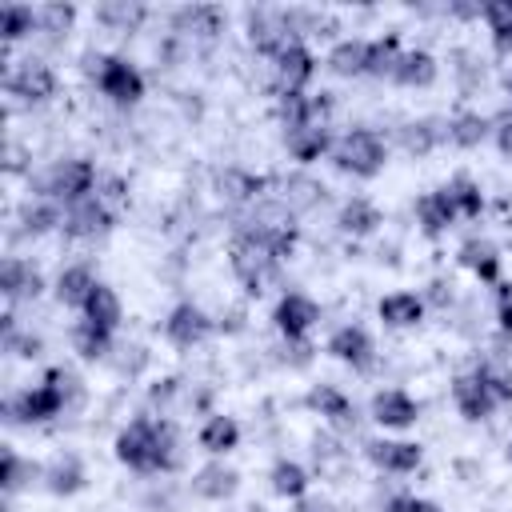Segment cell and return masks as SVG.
<instances>
[{
	"instance_id": "ab89813d",
	"label": "cell",
	"mask_w": 512,
	"mask_h": 512,
	"mask_svg": "<svg viewBox=\"0 0 512 512\" xmlns=\"http://www.w3.org/2000/svg\"><path fill=\"white\" fill-rule=\"evenodd\" d=\"M308 468L300 464V460H288V456H280L272 468H268V484H272V492L276 496H284V500H300L304 492H308Z\"/></svg>"
},
{
	"instance_id": "f1b7e54d",
	"label": "cell",
	"mask_w": 512,
	"mask_h": 512,
	"mask_svg": "<svg viewBox=\"0 0 512 512\" xmlns=\"http://www.w3.org/2000/svg\"><path fill=\"white\" fill-rule=\"evenodd\" d=\"M240 488V472L236 468H228L224 460H208L204 468H196L192 472V492L200 496V500H228L232 492Z\"/></svg>"
},
{
	"instance_id": "ac0fdd59",
	"label": "cell",
	"mask_w": 512,
	"mask_h": 512,
	"mask_svg": "<svg viewBox=\"0 0 512 512\" xmlns=\"http://www.w3.org/2000/svg\"><path fill=\"white\" fill-rule=\"evenodd\" d=\"M212 188H216V196H224V200H232V204H260V200L268 196L272 180L260 176V172H248V168H240V164H228V168H220V172L212 176Z\"/></svg>"
},
{
	"instance_id": "d4e9b609",
	"label": "cell",
	"mask_w": 512,
	"mask_h": 512,
	"mask_svg": "<svg viewBox=\"0 0 512 512\" xmlns=\"http://www.w3.org/2000/svg\"><path fill=\"white\" fill-rule=\"evenodd\" d=\"M440 144H448L440 116H416V120H404V124H400V148H404L408 156L420 160V156L436 152Z\"/></svg>"
},
{
	"instance_id": "8fae6325",
	"label": "cell",
	"mask_w": 512,
	"mask_h": 512,
	"mask_svg": "<svg viewBox=\"0 0 512 512\" xmlns=\"http://www.w3.org/2000/svg\"><path fill=\"white\" fill-rule=\"evenodd\" d=\"M272 324L284 340H304L320 324V304L308 292H284L272 308Z\"/></svg>"
},
{
	"instance_id": "e575fe53",
	"label": "cell",
	"mask_w": 512,
	"mask_h": 512,
	"mask_svg": "<svg viewBox=\"0 0 512 512\" xmlns=\"http://www.w3.org/2000/svg\"><path fill=\"white\" fill-rule=\"evenodd\" d=\"M52 228H64V204H56L48 196H32V200L20 204V232L44 236Z\"/></svg>"
},
{
	"instance_id": "7bdbcfd3",
	"label": "cell",
	"mask_w": 512,
	"mask_h": 512,
	"mask_svg": "<svg viewBox=\"0 0 512 512\" xmlns=\"http://www.w3.org/2000/svg\"><path fill=\"white\" fill-rule=\"evenodd\" d=\"M444 188H448L452 208H456L460 220H476V216L484 212V188H480V180H472L468 172H456Z\"/></svg>"
},
{
	"instance_id": "f546056e",
	"label": "cell",
	"mask_w": 512,
	"mask_h": 512,
	"mask_svg": "<svg viewBox=\"0 0 512 512\" xmlns=\"http://www.w3.org/2000/svg\"><path fill=\"white\" fill-rule=\"evenodd\" d=\"M324 196H328V188L316 180V176H308V172H292V176H284V184H280V204L288 208V212H312V208H320L324 204Z\"/></svg>"
},
{
	"instance_id": "cb8c5ba5",
	"label": "cell",
	"mask_w": 512,
	"mask_h": 512,
	"mask_svg": "<svg viewBox=\"0 0 512 512\" xmlns=\"http://www.w3.org/2000/svg\"><path fill=\"white\" fill-rule=\"evenodd\" d=\"M444 136L452 148H480L492 136V116H484L476 108H460L444 120Z\"/></svg>"
},
{
	"instance_id": "f6af8a7d",
	"label": "cell",
	"mask_w": 512,
	"mask_h": 512,
	"mask_svg": "<svg viewBox=\"0 0 512 512\" xmlns=\"http://www.w3.org/2000/svg\"><path fill=\"white\" fill-rule=\"evenodd\" d=\"M36 32V8L28 4H4V40L16 44Z\"/></svg>"
},
{
	"instance_id": "ee69618b",
	"label": "cell",
	"mask_w": 512,
	"mask_h": 512,
	"mask_svg": "<svg viewBox=\"0 0 512 512\" xmlns=\"http://www.w3.org/2000/svg\"><path fill=\"white\" fill-rule=\"evenodd\" d=\"M76 24V4H40L36 8V32L44 36H64L68 28Z\"/></svg>"
},
{
	"instance_id": "d6a6232c",
	"label": "cell",
	"mask_w": 512,
	"mask_h": 512,
	"mask_svg": "<svg viewBox=\"0 0 512 512\" xmlns=\"http://www.w3.org/2000/svg\"><path fill=\"white\" fill-rule=\"evenodd\" d=\"M324 68L332 76H364V68H368V40H360V36L336 40L328 48V56H324Z\"/></svg>"
},
{
	"instance_id": "277c9868",
	"label": "cell",
	"mask_w": 512,
	"mask_h": 512,
	"mask_svg": "<svg viewBox=\"0 0 512 512\" xmlns=\"http://www.w3.org/2000/svg\"><path fill=\"white\" fill-rule=\"evenodd\" d=\"M332 164L336 172L344 176H356V180H372L384 172L388 164V140L376 132V128H348L336 144H332Z\"/></svg>"
},
{
	"instance_id": "83f0119b",
	"label": "cell",
	"mask_w": 512,
	"mask_h": 512,
	"mask_svg": "<svg viewBox=\"0 0 512 512\" xmlns=\"http://www.w3.org/2000/svg\"><path fill=\"white\" fill-rule=\"evenodd\" d=\"M424 312H428L424 296H420V292H404V288L380 296V304H376V316H380L388 328H416V324L424 320Z\"/></svg>"
},
{
	"instance_id": "836d02e7",
	"label": "cell",
	"mask_w": 512,
	"mask_h": 512,
	"mask_svg": "<svg viewBox=\"0 0 512 512\" xmlns=\"http://www.w3.org/2000/svg\"><path fill=\"white\" fill-rule=\"evenodd\" d=\"M196 444H200L208 456H228V452L240 444V424H236L232 416H224V412H212V416L200 424Z\"/></svg>"
},
{
	"instance_id": "816d5d0a",
	"label": "cell",
	"mask_w": 512,
	"mask_h": 512,
	"mask_svg": "<svg viewBox=\"0 0 512 512\" xmlns=\"http://www.w3.org/2000/svg\"><path fill=\"white\" fill-rule=\"evenodd\" d=\"M292 512H336V504H332L328 496H312V492H304L300 500H292Z\"/></svg>"
},
{
	"instance_id": "9a60e30c",
	"label": "cell",
	"mask_w": 512,
	"mask_h": 512,
	"mask_svg": "<svg viewBox=\"0 0 512 512\" xmlns=\"http://www.w3.org/2000/svg\"><path fill=\"white\" fill-rule=\"evenodd\" d=\"M304 408L308 412H316L328 428H336V432H348V428H356V404H352V396L348 392H340L336 384H312L308 392H304Z\"/></svg>"
},
{
	"instance_id": "4fadbf2b",
	"label": "cell",
	"mask_w": 512,
	"mask_h": 512,
	"mask_svg": "<svg viewBox=\"0 0 512 512\" xmlns=\"http://www.w3.org/2000/svg\"><path fill=\"white\" fill-rule=\"evenodd\" d=\"M112 228H116V212H112L104 200L88 196V200L64 208V228H60V232H64L68 240H100V236H108Z\"/></svg>"
},
{
	"instance_id": "8d00e7d4",
	"label": "cell",
	"mask_w": 512,
	"mask_h": 512,
	"mask_svg": "<svg viewBox=\"0 0 512 512\" xmlns=\"http://www.w3.org/2000/svg\"><path fill=\"white\" fill-rule=\"evenodd\" d=\"M148 8L136 0H104L96 4V24H104L108 32H136L144 24Z\"/></svg>"
},
{
	"instance_id": "8992f818",
	"label": "cell",
	"mask_w": 512,
	"mask_h": 512,
	"mask_svg": "<svg viewBox=\"0 0 512 512\" xmlns=\"http://www.w3.org/2000/svg\"><path fill=\"white\" fill-rule=\"evenodd\" d=\"M252 240H260L276 260H292V252H296V240H300V228H296V212H288L276 196H264L252 212H248V220L240 224Z\"/></svg>"
},
{
	"instance_id": "9f6ffc18",
	"label": "cell",
	"mask_w": 512,
	"mask_h": 512,
	"mask_svg": "<svg viewBox=\"0 0 512 512\" xmlns=\"http://www.w3.org/2000/svg\"><path fill=\"white\" fill-rule=\"evenodd\" d=\"M504 88H508V96H512V76H508V80H504Z\"/></svg>"
},
{
	"instance_id": "7a4b0ae2",
	"label": "cell",
	"mask_w": 512,
	"mask_h": 512,
	"mask_svg": "<svg viewBox=\"0 0 512 512\" xmlns=\"http://www.w3.org/2000/svg\"><path fill=\"white\" fill-rule=\"evenodd\" d=\"M80 400H84L80 380H76L68 368L56 364V368H48L36 384H28V388H20L16 396H8L4 412H8L12 424H44V420H52V416L76 408Z\"/></svg>"
},
{
	"instance_id": "603a6c76",
	"label": "cell",
	"mask_w": 512,
	"mask_h": 512,
	"mask_svg": "<svg viewBox=\"0 0 512 512\" xmlns=\"http://www.w3.org/2000/svg\"><path fill=\"white\" fill-rule=\"evenodd\" d=\"M332 132L328 124H300V128H288L284 132V148L296 164H316L320 156H332Z\"/></svg>"
},
{
	"instance_id": "2e32d148",
	"label": "cell",
	"mask_w": 512,
	"mask_h": 512,
	"mask_svg": "<svg viewBox=\"0 0 512 512\" xmlns=\"http://www.w3.org/2000/svg\"><path fill=\"white\" fill-rule=\"evenodd\" d=\"M368 416L388 432H404V428H412L420 420V400L412 392H404V388H380L372 396V404H368Z\"/></svg>"
},
{
	"instance_id": "c3c4849f",
	"label": "cell",
	"mask_w": 512,
	"mask_h": 512,
	"mask_svg": "<svg viewBox=\"0 0 512 512\" xmlns=\"http://www.w3.org/2000/svg\"><path fill=\"white\" fill-rule=\"evenodd\" d=\"M384 512H440V504H436V500H428V496L404 492V496H392Z\"/></svg>"
},
{
	"instance_id": "f907efd6",
	"label": "cell",
	"mask_w": 512,
	"mask_h": 512,
	"mask_svg": "<svg viewBox=\"0 0 512 512\" xmlns=\"http://www.w3.org/2000/svg\"><path fill=\"white\" fill-rule=\"evenodd\" d=\"M284 352H292V356H284L292 368H304V364L312 360V352H316V348H312V344H308V336H304V340H284Z\"/></svg>"
},
{
	"instance_id": "5bb4252c",
	"label": "cell",
	"mask_w": 512,
	"mask_h": 512,
	"mask_svg": "<svg viewBox=\"0 0 512 512\" xmlns=\"http://www.w3.org/2000/svg\"><path fill=\"white\" fill-rule=\"evenodd\" d=\"M364 456L372 460V468L380 472H392V476H408L420 468L424 460V448L416 440H396V436H376V440H364Z\"/></svg>"
},
{
	"instance_id": "44dd1931",
	"label": "cell",
	"mask_w": 512,
	"mask_h": 512,
	"mask_svg": "<svg viewBox=\"0 0 512 512\" xmlns=\"http://www.w3.org/2000/svg\"><path fill=\"white\" fill-rule=\"evenodd\" d=\"M96 284H100L96 268H92L88 260H76V264H64V268H60V276H56L52 292H56V300H60L64 308L84 312V304H88V296L96 292Z\"/></svg>"
},
{
	"instance_id": "9c48e42d",
	"label": "cell",
	"mask_w": 512,
	"mask_h": 512,
	"mask_svg": "<svg viewBox=\"0 0 512 512\" xmlns=\"http://www.w3.org/2000/svg\"><path fill=\"white\" fill-rule=\"evenodd\" d=\"M452 404H456V412L464 416V420H488L496 408H500V400H496V392H492V384H488V376H484V364L480 368H472V372H460L456 380H452Z\"/></svg>"
},
{
	"instance_id": "d590c367",
	"label": "cell",
	"mask_w": 512,
	"mask_h": 512,
	"mask_svg": "<svg viewBox=\"0 0 512 512\" xmlns=\"http://www.w3.org/2000/svg\"><path fill=\"white\" fill-rule=\"evenodd\" d=\"M68 340H72V352H76L80 360H104V356L112 352V332L100 328V324H92V320H84V316L72 324Z\"/></svg>"
},
{
	"instance_id": "db71d44e",
	"label": "cell",
	"mask_w": 512,
	"mask_h": 512,
	"mask_svg": "<svg viewBox=\"0 0 512 512\" xmlns=\"http://www.w3.org/2000/svg\"><path fill=\"white\" fill-rule=\"evenodd\" d=\"M496 304H512V280H500L496 284Z\"/></svg>"
},
{
	"instance_id": "681fc988",
	"label": "cell",
	"mask_w": 512,
	"mask_h": 512,
	"mask_svg": "<svg viewBox=\"0 0 512 512\" xmlns=\"http://www.w3.org/2000/svg\"><path fill=\"white\" fill-rule=\"evenodd\" d=\"M492 136H496V148H500V156L512 164V112H500V116H492Z\"/></svg>"
},
{
	"instance_id": "f35d334b",
	"label": "cell",
	"mask_w": 512,
	"mask_h": 512,
	"mask_svg": "<svg viewBox=\"0 0 512 512\" xmlns=\"http://www.w3.org/2000/svg\"><path fill=\"white\" fill-rule=\"evenodd\" d=\"M40 480H44V488H48V492H56V496H72V492H80V488H84V480H88V476H84V464L68 452V456H56V460L44 468V476H40Z\"/></svg>"
},
{
	"instance_id": "6da1fadb",
	"label": "cell",
	"mask_w": 512,
	"mask_h": 512,
	"mask_svg": "<svg viewBox=\"0 0 512 512\" xmlns=\"http://www.w3.org/2000/svg\"><path fill=\"white\" fill-rule=\"evenodd\" d=\"M112 452L124 468L132 472H172L176 468V428L168 416H136L128 420L116 440H112Z\"/></svg>"
},
{
	"instance_id": "7c38bea8",
	"label": "cell",
	"mask_w": 512,
	"mask_h": 512,
	"mask_svg": "<svg viewBox=\"0 0 512 512\" xmlns=\"http://www.w3.org/2000/svg\"><path fill=\"white\" fill-rule=\"evenodd\" d=\"M324 352H328L332 360L348 364L352 372H372V364H376V344H372L368 328H360V324H340V328L324 340Z\"/></svg>"
},
{
	"instance_id": "7402d4cb",
	"label": "cell",
	"mask_w": 512,
	"mask_h": 512,
	"mask_svg": "<svg viewBox=\"0 0 512 512\" xmlns=\"http://www.w3.org/2000/svg\"><path fill=\"white\" fill-rule=\"evenodd\" d=\"M456 260L480 280V284H488V288H496L500 284V248L492 244V240H484V236H468L460 248H456Z\"/></svg>"
},
{
	"instance_id": "5b68a950",
	"label": "cell",
	"mask_w": 512,
	"mask_h": 512,
	"mask_svg": "<svg viewBox=\"0 0 512 512\" xmlns=\"http://www.w3.org/2000/svg\"><path fill=\"white\" fill-rule=\"evenodd\" d=\"M84 72L92 76V84L100 88V96H108L116 108H132L144 96V76L132 60L124 56H108V52H84Z\"/></svg>"
},
{
	"instance_id": "e0dca14e",
	"label": "cell",
	"mask_w": 512,
	"mask_h": 512,
	"mask_svg": "<svg viewBox=\"0 0 512 512\" xmlns=\"http://www.w3.org/2000/svg\"><path fill=\"white\" fill-rule=\"evenodd\" d=\"M272 68H276V84H280V92H304V88L312 84L320 60L312 56V48H308L304 40H292V44L272 60Z\"/></svg>"
},
{
	"instance_id": "30bf717a",
	"label": "cell",
	"mask_w": 512,
	"mask_h": 512,
	"mask_svg": "<svg viewBox=\"0 0 512 512\" xmlns=\"http://www.w3.org/2000/svg\"><path fill=\"white\" fill-rule=\"evenodd\" d=\"M212 328H216L212 316H208L200 304H192V300H180V304L164 316V340H168L172 348H180V352L204 344Z\"/></svg>"
},
{
	"instance_id": "3957f363",
	"label": "cell",
	"mask_w": 512,
	"mask_h": 512,
	"mask_svg": "<svg viewBox=\"0 0 512 512\" xmlns=\"http://www.w3.org/2000/svg\"><path fill=\"white\" fill-rule=\"evenodd\" d=\"M280 264L284 260H276L260 240H252L244 228H236L232 232V240H228V268H232V276L240 280V288L248 292V296H264L276 280H280Z\"/></svg>"
},
{
	"instance_id": "ba28073f",
	"label": "cell",
	"mask_w": 512,
	"mask_h": 512,
	"mask_svg": "<svg viewBox=\"0 0 512 512\" xmlns=\"http://www.w3.org/2000/svg\"><path fill=\"white\" fill-rule=\"evenodd\" d=\"M4 88H8V96H16V100L40 104V100H52V96H56L60 80H56V68H52L48 60H40V56H24V60H16V64L8 68Z\"/></svg>"
},
{
	"instance_id": "d6986e66",
	"label": "cell",
	"mask_w": 512,
	"mask_h": 512,
	"mask_svg": "<svg viewBox=\"0 0 512 512\" xmlns=\"http://www.w3.org/2000/svg\"><path fill=\"white\" fill-rule=\"evenodd\" d=\"M292 40H296V36H292L284 12H248V44H252L260 56L276 60Z\"/></svg>"
},
{
	"instance_id": "7dc6e473",
	"label": "cell",
	"mask_w": 512,
	"mask_h": 512,
	"mask_svg": "<svg viewBox=\"0 0 512 512\" xmlns=\"http://www.w3.org/2000/svg\"><path fill=\"white\" fill-rule=\"evenodd\" d=\"M96 200H104L116 216L128 208V200H132V188H128V180L124 176H116V172H108V176H100V184H96Z\"/></svg>"
},
{
	"instance_id": "74e56055",
	"label": "cell",
	"mask_w": 512,
	"mask_h": 512,
	"mask_svg": "<svg viewBox=\"0 0 512 512\" xmlns=\"http://www.w3.org/2000/svg\"><path fill=\"white\" fill-rule=\"evenodd\" d=\"M400 56H404V48H400V36H396V32L368 40V68H364V76H372V80H392Z\"/></svg>"
},
{
	"instance_id": "ffe728a7",
	"label": "cell",
	"mask_w": 512,
	"mask_h": 512,
	"mask_svg": "<svg viewBox=\"0 0 512 512\" xmlns=\"http://www.w3.org/2000/svg\"><path fill=\"white\" fill-rule=\"evenodd\" d=\"M412 212H416V228H420L428 240H440V236L460 220L444 184H440V188H432V192H424V196L416 200V208H412Z\"/></svg>"
},
{
	"instance_id": "60d3db41",
	"label": "cell",
	"mask_w": 512,
	"mask_h": 512,
	"mask_svg": "<svg viewBox=\"0 0 512 512\" xmlns=\"http://www.w3.org/2000/svg\"><path fill=\"white\" fill-rule=\"evenodd\" d=\"M480 20L488 24V40L500 56H512V0H488L480 4Z\"/></svg>"
},
{
	"instance_id": "f5cc1de1",
	"label": "cell",
	"mask_w": 512,
	"mask_h": 512,
	"mask_svg": "<svg viewBox=\"0 0 512 512\" xmlns=\"http://www.w3.org/2000/svg\"><path fill=\"white\" fill-rule=\"evenodd\" d=\"M496 324L504 336H512V304H496Z\"/></svg>"
},
{
	"instance_id": "b9f144b4",
	"label": "cell",
	"mask_w": 512,
	"mask_h": 512,
	"mask_svg": "<svg viewBox=\"0 0 512 512\" xmlns=\"http://www.w3.org/2000/svg\"><path fill=\"white\" fill-rule=\"evenodd\" d=\"M80 316H84V320H92V324H100V328H108V332H116V328H120V320H124V304H120L116 288L96 284V292L88 296V304H84V312H80Z\"/></svg>"
},
{
	"instance_id": "52a82bcc",
	"label": "cell",
	"mask_w": 512,
	"mask_h": 512,
	"mask_svg": "<svg viewBox=\"0 0 512 512\" xmlns=\"http://www.w3.org/2000/svg\"><path fill=\"white\" fill-rule=\"evenodd\" d=\"M96 184H100L96 164L84 160V156H68V160H56V164L44 172V180H40V196H48V200L72 208V204L96 196Z\"/></svg>"
},
{
	"instance_id": "11a10c76",
	"label": "cell",
	"mask_w": 512,
	"mask_h": 512,
	"mask_svg": "<svg viewBox=\"0 0 512 512\" xmlns=\"http://www.w3.org/2000/svg\"><path fill=\"white\" fill-rule=\"evenodd\" d=\"M504 460L512 464V436H508V444H504Z\"/></svg>"
},
{
	"instance_id": "bcb514c9",
	"label": "cell",
	"mask_w": 512,
	"mask_h": 512,
	"mask_svg": "<svg viewBox=\"0 0 512 512\" xmlns=\"http://www.w3.org/2000/svg\"><path fill=\"white\" fill-rule=\"evenodd\" d=\"M32 476H44V468L36 464H24L16 448H4V492H20Z\"/></svg>"
},
{
	"instance_id": "484cf974",
	"label": "cell",
	"mask_w": 512,
	"mask_h": 512,
	"mask_svg": "<svg viewBox=\"0 0 512 512\" xmlns=\"http://www.w3.org/2000/svg\"><path fill=\"white\" fill-rule=\"evenodd\" d=\"M380 224H384V212H380V204L368 200V196H348V200L340 204V212H336V228H340L344 236H372Z\"/></svg>"
},
{
	"instance_id": "4dcf8cb0",
	"label": "cell",
	"mask_w": 512,
	"mask_h": 512,
	"mask_svg": "<svg viewBox=\"0 0 512 512\" xmlns=\"http://www.w3.org/2000/svg\"><path fill=\"white\" fill-rule=\"evenodd\" d=\"M224 12L216 4H184L172 12V32L180 36H216L224 32Z\"/></svg>"
},
{
	"instance_id": "1f68e13d",
	"label": "cell",
	"mask_w": 512,
	"mask_h": 512,
	"mask_svg": "<svg viewBox=\"0 0 512 512\" xmlns=\"http://www.w3.org/2000/svg\"><path fill=\"white\" fill-rule=\"evenodd\" d=\"M436 76H440V64H436V56L428 48H404L392 84H400V88H428V84H436Z\"/></svg>"
},
{
	"instance_id": "4316f807",
	"label": "cell",
	"mask_w": 512,
	"mask_h": 512,
	"mask_svg": "<svg viewBox=\"0 0 512 512\" xmlns=\"http://www.w3.org/2000/svg\"><path fill=\"white\" fill-rule=\"evenodd\" d=\"M0 288H4L8 300H32V296L44 292V276H40V268L32 260L8 256L4 260V272H0Z\"/></svg>"
}]
</instances>
